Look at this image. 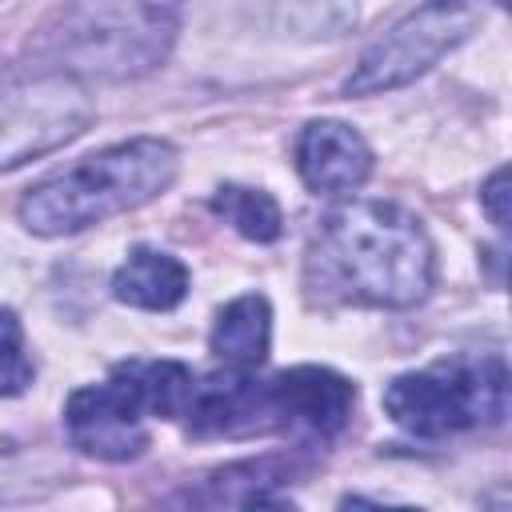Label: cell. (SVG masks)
<instances>
[{"label": "cell", "mask_w": 512, "mask_h": 512, "mask_svg": "<svg viewBox=\"0 0 512 512\" xmlns=\"http://www.w3.org/2000/svg\"><path fill=\"white\" fill-rule=\"evenodd\" d=\"M308 280L348 304L412 308L436 280V248L408 208L392 200H344L316 220Z\"/></svg>", "instance_id": "1"}, {"label": "cell", "mask_w": 512, "mask_h": 512, "mask_svg": "<svg viewBox=\"0 0 512 512\" xmlns=\"http://www.w3.org/2000/svg\"><path fill=\"white\" fill-rule=\"evenodd\" d=\"M112 292L120 304L144 312H168L188 296V268L156 248H136L112 276Z\"/></svg>", "instance_id": "11"}, {"label": "cell", "mask_w": 512, "mask_h": 512, "mask_svg": "<svg viewBox=\"0 0 512 512\" xmlns=\"http://www.w3.org/2000/svg\"><path fill=\"white\" fill-rule=\"evenodd\" d=\"M480 200H484L488 220H492V224L504 232V228H508V172H504V168H496V172L488 176V184H484Z\"/></svg>", "instance_id": "16"}, {"label": "cell", "mask_w": 512, "mask_h": 512, "mask_svg": "<svg viewBox=\"0 0 512 512\" xmlns=\"http://www.w3.org/2000/svg\"><path fill=\"white\" fill-rule=\"evenodd\" d=\"M340 512H420V508H400V504H376V500H364V496H344Z\"/></svg>", "instance_id": "17"}, {"label": "cell", "mask_w": 512, "mask_h": 512, "mask_svg": "<svg viewBox=\"0 0 512 512\" xmlns=\"http://www.w3.org/2000/svg\"><path fill=\"white\" fill-rule=\"evenodd\" d=\"M384 412L412 436H448L500 424L508 412V368L500 356L436 360L384 388Z\"/></svg>", "instance_id": "4"}, {"label": "cell", "mask_w": 512, "mask_h": 512, "mask_svg": "<svg viewBox=\"0 0 512 512\" xmlns=\"http://www.w3.org/2000/svg\"><path fill=\"white\" fill-rule=\"evenodd\" d=\"M112 372L136 392L144 412L164 416V420L184 416L196 392V376L180 360H128V364H116Z\"/></svg>", "instance_id": "13"}, {"label": "cell", "mask_w": 512, "mask_h": 512, "mask_svg": "<svg viewBox=\"0 0 512 512\" xmlns=\"http://www.w3.org/2000/svg\"><path fill=\"white\" fill-rule=\"evenodd\" d=\"M96 116L84 80L64 72H24L0 80V172L76 140Z\"/></svg>", "instance_id": "5"}, {"label": "cell", "mask_w": 512, "mask_h": 512, "mask_svg": "<svg viewBox=\"0 0 512 512\" xmlns=\"http://www.w3.org/2000/svg\"><path fill=\"white\" fill-rule=\"evenodd\" d=\"M32 384V356L12 308H0V396H20Z\"/></svg>", "instance_id": "15"}, {"label": "cell", "mask_w": 512, "mask_h": 512, "mask_svg": "<svg viewBox=\"0 0 512 512\" xmlns=\"http://www.w3.org/2000/svg\"><path fill=\"white\" fill-rule=\"evenodd\" d=\"M268 396H272V412L276 424L288 428H308L316 436H336L356 404V388L320 364H300L280 372L276 380H268Z\"/></svg>", "instance_id": "8"}, {"label": "cell", "mask_w": 512, "mask_h": 512, "mask_svg": "<svg viewBox=\"0 0 512 512\" xmlns=\"http://www.w3.org/2000/svg\"><path fill=\"white\" fill-rule=\"evenodd\" d=\"M144 404L136 392L112 372L104 384L76 388L64 404V428L68 440L96 460H136L148 448V424Z\"/></svg>", "instance_id": "7"}, {"label": "cell", "mask_w": 512, "mask_h": 512, "mask_svg": "<svg viewBox=\"0 0 512 512\" xmlns=\"http://www.w3.org/2000/svg\"><path fill=\"white\" fill-rule=\"evenodd\" d=\"M212 212H220L244 240L256 244H272L280 236V204L264 192V188H244V184H224L212 196Z\"/></svg>", "instance_id": "14"}, {"label": "cell", "mask_w": 512, "mask_h": 512, "mask_svg": "<svg viewBox=\"0 0 512 512\" xmlns=\"http://www.w3.org/2000/svg\"><path fill=\"white\" fill-rule=\"evenodd\" d=\"M272 344V308L260 292L236 296L232 304L220 308L216 324H212V352L228 364V368H256L264 364Z\"/></svg>", "instance_id": "12"}, {"label": "cell", "mask_w": 512, "mask_h": 512, "mask_svg": "<svg viewBox=\"0 0 512 512\" xmlns=\"http://www.w3.org/2000/svg\"><path fill=\"white\" fill-rule=\"evenodd\" d=\"M176 32L168 4H64L36 28L32 52L76 80H132L164 64Z\"/></svg>", "instance_id": "3"}, {"label": "cell", "mask_w": 512, "mask_h": 512, "mask_svg": "<svg viewBox=\"0 0 512 512\" xmlns=\"http://www.w3.org/2000/svg\"><path fill=\"white\" fill-rule=\"evenodd\" d=\"M240 512H300V508L288 504V500H280V496H252V500H244Z\"/></svg>", "instance_id": "18"}, {"label": "cell", "mask_w": 512, "mask_h": 512, "mask_svg": "<svg viewBox=\"0 0 512 512\" xmlns=\"http://www.w3.org/2000/svg\"><path fill=\"white\" fill-rule=\"evenodd\" d=\"M188 428L196 436H248L276 428L268 384L252 380L240 368H224L196 384L188 404Z\"/></svg>", "instance_id": "9"}, {"label": "cell", "mask_w": 512, "mask_h": 512, "mask_svg": "<svg viewBox=\"0 0 512 512\" xmlns=\"http://www.w3.org/2000/svg\"><path fill=\"white\" fill-rule=\"evenodd\" d=\"M296 172L312 192H352L372 172V148L352 124L312 120L296 136Z\"/></svg>", "instance_id": "10"}, {"label": "cell", "mask_w": 512, "mask_h": 512, "mask_svg": "<svg viewBox=\"0 0 512 512\" xmlns=\"http://www.w3.org/2000/svg\"><path fill=\"white\" fill-rule=\"evenodd\" d=\"M180 156L168 140L136 136L76 160L32 184L20 200V224L36 236H68L132 212L172 188Z\"/></svg>", "instance_id": "2"}, {"label": "cell", "mask_w": 512, "mask_h": 512, "mask_svg": "<svg viewBox=\"0 0 512 512\" xmlns=\"http://www.w3.org/2000/svg\"><path fill=\"white\" fill-rule=\"evenodd\" d=\"M480 24V8L472 4H424L400 16L356 64L344 92L348 96H376L424 76L444 52L464 44Z\"/></svg>", "instance_id": "6"}]
</instances>
